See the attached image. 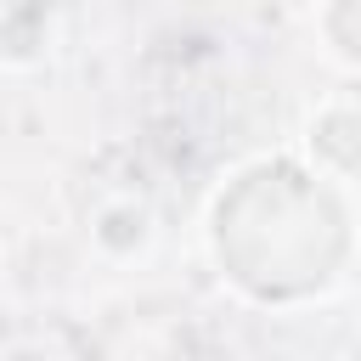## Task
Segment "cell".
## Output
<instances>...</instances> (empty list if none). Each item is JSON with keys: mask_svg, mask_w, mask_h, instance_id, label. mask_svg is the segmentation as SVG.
Returning a JSON list of instances; mask_svg holds the SVG:
<instances>
[{"mask_svg": "<svg viewBox=\"0 0 361 361\" xmlns=\"http://www.w3.org/2000/svg\"><path fill=\"white\" fill-rule=\"evenodd\" d=\"M214 243H220L226 271L248 293L299 299L338 271L350 248V226H344L338 197L316 186L305 169L259 164L220 197Z\"/></svg>", "mask_w": 361, "mask_h": 361, "instance_id": "1", "label": "cell"}]
</instances>
